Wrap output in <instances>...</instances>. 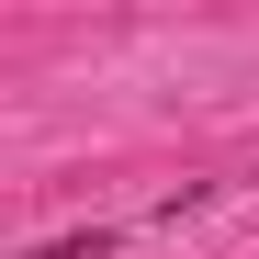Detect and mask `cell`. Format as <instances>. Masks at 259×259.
Returning <instances> with one entry per match:
<instances>
[{
    "label": "cell",
    "instance_id": "1",
    "mask_svg": "<svg viewBox=\"0 0 259 259\" xmlns=\"http://www.w3.org/2000/svg\"><path fill=\"white\" fill-rule=\"evenodd\" d=\"M34 259H113V237H57V248H34Z\"/></svg>",
    "mask_w": 259,
    "mask_h": 259
}]
</instances>
